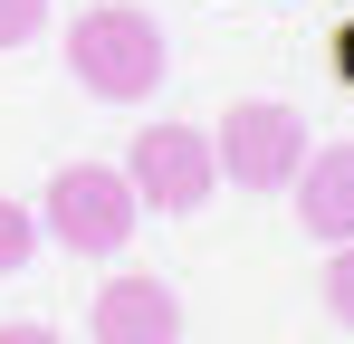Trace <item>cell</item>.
<instances>
[{"mask_svg": "<svg viewBox=\"0 0 354 344\" xmlns=\"http://www.w3.org/2000/svg\"><path fill=\"white\" fill-rule=\"evenodd\" d=\"M297 220L316 229L326 249L354 239V144H326V153L297 163Z\"/></svg>", "mask_w": 354, "mask_h": 344, "instance_id": "cell-6", "label": "cell"}, {"mask_svg": "<svg viewBox=\"0 0 354 344\" xmlns=\"http://www.w3.org/2000/svg\"><path fill=\"white\" fill-rule=\"evenodd\" d=\"M39 229L58 239L67 258H115L124 239L144 229V201H134L124 163H67L39 191Z\"/></svg>", "mask_w": 354, "mask_h": 344, "instance_id": "cell-2", "label": "cell"}, {"mask_svg": "<svg viewBox=\"0 0 354 344\" xmlns=\"http://www.w3.org/2000/svg\"><path fill=\"white\" fill-rule=\"evenodd\" d=\"M48 29V0H0V48H29Z\"/></svg>", "mask_w": 354, "mask_h": 344, "instance_id": "cell-9", "label": "cell"}, {"mask_svg": "<svg viewBox=\"0 0 354 344\" xmlns=\"http://www.w3.org/2000/svg\"><path fill=\"white\" fill-rule=\"evenodd\" d=\"M326 316H335V325L354 335V239L335 249V258H326Z\"/></svg>", "mask_w": 354, "mask_h": 344, "instance_id": "cell-8", "label": "cell"}, {"mask_svg": "<svg viewBox=\"0 0 354 344\" xmlns=\"http://www.w3.org/2000/svg\"><path fill=\"white\" fill-rule=\"evenodd\" d=\"M211 153H221V182H239V191H288L306 163V115L278 96H239L211 124Z\"/></svg>", "mask_w": 354, "mask_h": 344, "instance_id": "cell-3", "label": "cell"}, {"mask_svg": "<svg viewBox=\"0 0 354 344\" xmlns=\"http://www.w3.org/2000/svg\"><path fill=\"white\" fill-rule=\"evenodd\" d=\"M0 344H67L58 325H0Z\"/></svg>", "mask_w": 354, "mask_h": 344, "instance_id": "cell-11", "label": "cell"}, {"mask_svg": "<svg viewBox=\"0 0 354 344\" xmlns=\"http://www.w3.org/2000/svg\"><path fill=\"white\" fill-rule=\"evenodd\" d=\"M326 67H335V86L354 96V19H335V29H326Z\"/></svg>", "mask_w": 354, "mask_h": 344, "instance_id": "cell-10", "label": "cell"}, {"mask_svg": "<svg viewBox=\"0 0 354 344\" xmlns=\"http://www.w3.org/2000/svg\"><path fill=\"white\" fill-rule=\"evenodd\" d=\"M67 67H77V86L96 96V106H144L153 86H163V29H153V10H134V0H96V10H77V29H67Z\"/></svg>", "mask_w": 354, "mask_h": 344, "instance_id": "cell-1", "label": "cell"}, {"mask_svg": "<svg viewBox=\"0 0 354 344\" xmlns=\"http://www.w3.org/2000/svg\"><path fill=\"white\" fill-rule=\"evenodd\" d=\"M29 249H39V211L29 201H0V278L29 268Z\"/></svg>", "mask_w": 354, "mask_h": 344, "instance_id": "cell-7", "label": "cell"}, {"mask_svg": "<svg viewBox=\"0 0 354 344\" xmlns=\"http://www.w3.org/2000/svg\"><path fill=\"white\" fill-rule=\"evenodd\" d=\"M124 182H134V201L144 211H201L211 191H221V153H211V124H144L134 134V153H124Z\"/></svg>", "mask_w": 354, "mask_h": 344, "instance_id": "cell-4", "label": "cell"}, {"mask_svg": "<svg viewBox=\"0 0 354 344\" xmlns=\"http://www.w3.org/2000/svg\"><path fill=\"white\" fill-rule=\"evenodd\" d=\"M86 335H96V344H182V296L163 278H144V268H124V278L96 287Z\"/></svg>", "mask_w": 354, "mask_h": 344, "instance_id": "cell-5", "label": "cell"}]
</instances>
